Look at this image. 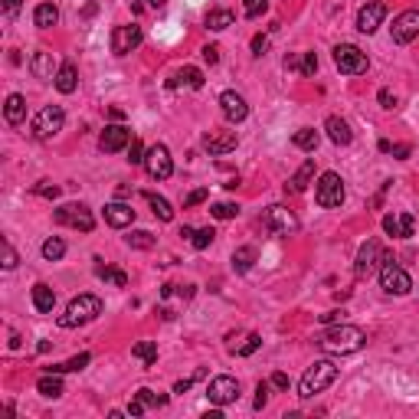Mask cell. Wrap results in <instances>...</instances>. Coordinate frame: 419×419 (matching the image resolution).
Instances as JSON below:
<instances>
[{
	"label": "cell",
	"mask_w": 419,
	"mask_h": 419,
	"mask_svg": "<svg viewBox=\"0 0 419 419\" xmlns=\"http://www.w3.org/2000/svg\"><path fill=\"white\" fill-rule=\"evenodd\" d=\"M318 344L324 351H331V354H357L367 344V334L357 324H334L318 337Z\"/></svg>",
	"instance_id": "cell-1"
},
{
	"label": "cell",
	"mask_w": 419,
	"mask_h": 419,
	"mask_svg": "<svg viewBox=\"0 0 419 419\" xmlns=\"http://www.w3.org/2000/svg\"><path fill=\"white\" fill-rule=\"evenodd\" d=\"M102 314V298L98 295H79L66 305V312L59 314V328H79V324L96 321Z\"/></svg>",
	"instance_id": "cell-2"
},
{
	"label": "cell",
	"mask_w": 419,
	"mask_h": 419,
	"mask_svg": "<svg viewBox=\"0 0 419 419\" xmlns=\"http://www.w3.org/2000/svg\"><path fill=\"white\" fill-rule=\"evenodd\" d=\"M337 380V367L331 364V360H314L308 370H305V376H301L298 383V397L301 399H312L314 393H321V390H328Z\"/></svg>",
	"instance_id": "cell-3"
},
{
	"label": "cell",
	"mask_w": 419,
	"mask_h": 419,
	"mask_svg": "<svg viewBox=\"0 0 419 419\" xmlns=\"http://www.w3.org/2000/svg\"><path fill=\"white\" fill-rule=\"evenodd\" d=\"M314 200H318V206H324V210H334V206L344 204V181H341V174L324 171L321 177H318V183H314Z\"/></svg>",
	"instance_id": "cell-4"
},
{
	"label": "cell",
	"mask_w": 419,
	"mask_h": 419,
	"mask_svg": "<svg viewBox=\"0 0 419 419\" xmlns=\"http://www.w3.org/2000/svg\"><path fill=\"white\" fill-rule=\"evenodd\" d=\"M53 220L59 226H73L79 233H92L96 229V216H92V210L86 204H63L53 213Z\"/></svg>",
	"instance_id": "cell-5"
},
{
	"label": "cell",
	"mask_w": 419,
	"mask_h": 419,
	"mask_svg": "<svg viewBox=\"0 0 419 419\" xmlns=\"http://www.w3.org/2000/svg\"><path fill=\"white\" fill-rule=\"evenodd\" d=\"M380 285H383L387 295H406L413 289V279L399 269L397 262H393V256H387V252H383V266H380Z\"/></svg>",
	"instance_id": "cell-6"
},
{
	"label": "cell",
	"mask_w": 419,
	"mask_h": 419,
	"mask_svg": "<svg viewBox=\"0 0 419 419\" xmlns=\"http://www.w3.org/2000/svg\"><path fill=\"white\" fill-rule=\"evenodd\" d=\"M334 66L344 75H360V73H367L370 59H367V53L357 49L354 43H341V46H334Z\"/></svg>",
	"instance_id": "cell-7"
},
{
	"label": "cell",
	"mask_w": 419,
	"mask_h": 419,
	"mask_svg": "<svg viewBox=\"0 0 419 419\" xmlns=\"http://www.w3.org/2000/svg\"><path fill=\"white\" fill-rule=\"evenodd\" d=\"M63 125H66V112L59 105H46L36 119H33V135L40 141H49V138H56L59 131H63Z\"/></svg>",
	"instance_id": "cell-8"
},
{
	"label": "cell",
	"mask_w": 419,
	"mask_h": 419,
	"mask_svg": "<svg viewBox=\"0 0 419 419\" xmlns=\"http://www.w3.org/2000/svg\"><path fill=\"white\" fill-rule=\"evenodd\" d=\"M206 399L213 403V406H229V403H236L239 399V380L236 376H213L210 383H206Z\"/></svg>",
	"instance_id": "cell-9"
},
{
	"label": "cell",
	"mask_w": 419,
	"mask_h": 419,
	"mask_svg": "<svg viewBox=\"0 0 419 419\" xmlns=\"http://www.w3.org/2000/svg\"><path fill=\"white\" fill-rule=\"evenodd\" d=\"M144 167H148V174L154 177V181H167V177L174 174L171 151L164 148V144H154V148H148V154H144Z\"/></svg>",
	"instance_id": "cell-10"
},
{
	"label": "cell",
	"mask_w": 419,
	"mask_h": 419,
	"mask_svg": "<svg viewBox=\"0 0 419 419\" xmlns=\"http://www.w3.org/2000/svg\"><path fill=\"white\" fill-rule=\"evenodd\" d=\"M390 36H393V43H399V46H406V43H413L419 36V10H403L393 20V26H390Z\"/></svg>",
	"instance_id": "cell-11"
},
{
	"label": "cell",
	"mask_w": 419,
	"mask_h": 419,
	"mask_svg": "<svg viewBox=\"0 0 419 419\" xmlns=\"http://www.w3.org/2000/svg\"><path fill=\"white\" fill-rule=\"evenodd\" d=\"M141 40H144V33H141V26H115L112 30V53L115 56H128L131 49H138Z\"/></svg>",
	"instance_id": "cell-12"
},
{
	"label": "cell",
	"mask_w": 419,
	"mask_h": 419,
	"mask_svg": "<svg viewBox=\"0 0 419 419\" xmlns=\"http://www.w3.org/2000/svg\"><path fill=\"white\" fill-rule=\"evenodd\" d=\"M262 223H266V229H272V233H291V229H298L295 213H291L289 206H282V204H272L269 210L262 213Z\"/></svg>",
	"instance_id": "cell-13"
},
{
	"label": "cell",
	"mask_w": 419,
	"mask_h": 419,
	"mask_svg": "<svg viewBox=\"0 0 419 419\" xmlns=\"http://www.w3.org/2000/svg\"><path fill=\"white\" fill-rule=\"evenodd\" d=\"M383 17H387V3L383 0H370V3H364L360 10H357V30L360 33H376V26L383 23Z\"/></svg>",
	"instance_id": "cell-14"
},
{
	"label": "cell",
	"mask_w": 419,
	"mask_h": 419,
	"mask_svg": "<svg viewBox=\"0 0 419 419\" xmlns=\"http://www.w3.org/2000/svg\"><path fill=\"white\" fill-rule=\"evenodd\" d=\"M380 259H383V249H380V243H376V239H367L364 246H360V252H357L354 272L360 275V279H367V275L376 269V262H380Z\"/></svg>",
	"instance_id": "cell-15"
},
{
	"label": "cell",
	"mask_w": 419,
	"mask_h": 419,
	"mask_svg": "<svg viewBox=\"0 0 419 419\" xmlns=\"http://www.w3.org/2000/svg\"><path fill=\"white\" fill-rule=\"evenodd\" d=\"M128 144H131V128H125V125H108L102 131V138H98V148L105 154H115V151L128 148Z\"/></svg>",
	"instance_id": "cell-16"
},
{
	"label": "cell",
	"mask_w": 419,
	"mask_h": 419,
	"mask_svg": "<svg viewBox=\"0 0 419 419\" xmlns=\"http://www.w3.org/2000/svg\"><path fill=\"white\" fill-rule=\"evenodd\" d=\"M383 233L397 239H409L416 233V220H413V213H387L383 216Z\"/></svg>",
	"instance_id": "cell-17"
},
{
	"label": "cell",
	"mask_w": 419,
	"mask_h": 419,
	"mask_svg": "<svg viewBox=\"0 0 419 419\" xmlns=\"http://www.w3.org/2000/svg\"><path fill=\"white\" fill-rule=\"evenodd\" d=\"M220 108H223V115H226V121H233V125H239V121H246V115H249V105H246V98L239 96V92H223L220 96Z\"/></svg>",
	"instance_id": "cell-18"
},
{
	"label": "cell",
	"mask_w": 419,
	"mask_h": 419,
	"mask_svg": "<svg viewBox=\"0 0 419 419\" xmlns=\"http://www.w3.org/2000/svg\"><path fill=\"white\" fill-rule=\"evenodd\" d=\"M236 131H206L204 135V151H210L213 158H220V154H226V151L236 148Z\"/></svg>",
	"instance_id": "cell-19"
},
{
	"label": "cell",
	"mask_w": 419,
	"mask_h": 419,
	"mask_svg": "<svg viewBox=\"0 0 419 419\" xmlns=\"http://www.w3.org/2000/svg\"><path fill=\"white\" fill-rule=\"evenodd\" d=\"M105 223L115 226V229H125V226L135 223V210H131V204H121V200H115V204L105 206Z\"/></svg>",
	"instance_id": "cell-20"
},
{
	"label": "cell",
	"mask_w": 419,
	"mask_h": 419,
	"mask_svg": "<svg viewBox=\"0 0 419 419\" xmlns=\"http://www.w3.org/2000/svg\"><path fill=\"white\" fill-rule=\"evenodd\" d=\"M324 131H328V138L334 141V144H351L354 141V131H351V125H347L344 119H337V115H331V119L324 121Z\"/></svg>",
	"instance_id": "cell-21"
},
{
	"label": "cell",
	"mask_w": 419,
	"mask_h": 419,
	"mask_svg": "<svg viewBox=\"0 0 419 419\" xmlns=\"http://www.w3.org/2000/svg\"><path fill=\"white\" fill-rule=\"evenodd\" d=\"M312 177H314V158H308V161L298 167V174L285 183V194H305V190H308V183H312Z\"/></svg>",
	"instance_id": "cell-22"
},
{
	"label": "cell",
	"mask_w": 419,
	"mask_h": 419,
	"mask_svg": "<svg viewBox=\"0 0 419 419\" xmlns=\"http://www.w3.org/2000/svg\"><path fill=\"white\" fill-rule=\"evenodd\" d=\"M33 308L40 314H49L56 308V291L46 285V282H36L33 285Z\"/></svg>",
	"instance_id": "cell-23"
},
{
	"label": "cell",
	"mask_w": 419,
	"mask_h": 419,
	"mask_svg": "<svg viewBox=\"0 0 419 419\" xmlns=\"http://www.w3.org/2000/svg\"><path fill=\"white\" fill-rule=\"evenodd\" d=\"M3 119H7V125H23V119H26V98H23L20 92L7 96V105H3Z\"/></svg>",
	"instance_id": "cell-24"
},
{
	"label": "cell",
	"mask_w": 419,
	"mask_h": 419,
	"mask_svg": "<svg viewBox=\"0 0 419 419\" xmlns=\"http://www.w3.org/2000/svg\"><path fill=\"white\" fill-rule=\"evenodd\" d=\"M30 73L36 75V79H56V73H59V69L53 66V53H43V49H40V53H33Z\"/></svg>",
	"instance_id": "cell-25"
},
{
	"label": "cell",
	"mask_w": 419,
	"mask_h": 419,
	"mask_svg": "<svg viewBox=\"0 0 419 419\" xmlns=\"http://www.w3.org/2000/svg\"><path fill=\"white\" fill-rule=\"evenodd\" d=\"M53 86L59 89L63 96H73L75 86H79V73H75V66H73V63H63V66H59V73H56Z\"/></svg>",
	"instance_id": "cell-26"
},
{
	"label": "cell",
	"mask_w": 419,
	"mask_h": 419,
	"mask_svg": "<svg viewBox=\"0 0 419 419\" xmlns=\"http://www.w3.org/2000/svg\"><path fill=\"white\" fill-rule=\"evenodd\" d=\"M171 89H181V86H187V89H204V73L197 69V66H183L181 73L174 75L171 82H167Z\"/></svg>",
	"instance_id": "cell-27"
},
{
	"label": "cell",
	"mask_w": 419,
	"mask_h": 419,
	"mask_svg": "<svg viewBox=\"0 0 419 419\" xmlns=\"http://www.w3.org/2000/svg\"><path fill=\"white\" fill-rule=\"evenodd\" d=\"M89 360H92V354H75V357H69V360H63V364H53V367H46V374H73V370H82V367H89Z\"/></svg>",
	"instance_id": "cell-28"
},
{
	"label": "cell",
	"mask_w": 419,
	"mask_h": 419,
	"mask_svg": "<svg viewBox=\"0 0 419 419\" xmlns=\"http://www.w3.org/2000/svg\"><path fill=\"white\" fill-rule=\"evenodd\" d=\"M36 390L49 399H59L63 397V380H59V374H43L40 380H36Z\"/></svg>",
	"instance_id": "cell-29"
},
{
	"label": "cell",
	"mask_w": 419,
	"mask_h": 419,
	"mask_svg": "<svg viewBox=\"0 0 419 419\" xmlns=\"http://www.w3.org/2000/svg\"><path fill=\"white\" fill-rule=\"evenodd\" d=\"M96 275L102 282H112V285H115V289H125V285H128V275H125V272L121 269H112V266H102V259H96Z\"/></svg>",
	"instance_id": "cell-30"
},
{
	"label": "cell",
	"mask_w": 419,
	"mask_h": 419,
	"mask_svg": "<svg viewBox=\"0 0 419 419\" xmlns=\"http://www.w3.org/2000/svg\"><path fill=\"white\" fill-rule=\"evenodd\" d=\"M33 23H36L40 30H49V26H56V23H59V10H56L53 3H40V7H36V13H33Z\"/></svg>",
	"instance_id": "cell-31"
},
{
	"label": "cell",
	"mask_w": 419,
	"mask_h": 419,
	"mask_svg": "<svg viewBox=\"0 0 419 419\" xmlns=\"http://www.w3.org/2000/svg\"><path fill=\"white\" fill-rule=\"evenodd\" d=\"M256 266V249L252 246H239L233 252V272H249Z\"/></svg>",
	"instance_id": "cell-32"
},
{
	"label": "cell",
	"mask_w": 419,
	"mask_h": 419,
	"mask_svg": "<svg viewBox=\"0 0 419 419\" xmlns=\"http://www.w3.org/2000/svg\"><path fill=\"white\" fill-rule=\"evenodd\" d=\"M144 200L151 204V210H154V216H158L161 223H171V220H174V210H171V204H167L164 197H158V194H144Z\"/></svg>",
	"instance_id": "cell-33"
},
{
	"label": "cell",
	"mask_w": 419,
	"mask_h": 419,
	"mask_svg": "<svg viewBox=\"0 0 419 419\" xmlns=\"http://www.w3.org/2000/svg\"><path fill=\"white\" fill-rule=\"evenodd\" d=\"M291 144L298 151H314L318 148V131L314 128H298L295 135H291Z\"/></svg>",
	"instance_id": "cell-34"
},
{
	"label": "cell",
	"mask_w": 419,
	"mask_h": 419,
	"mask_svg": "<svg viewBox=\"0 0 419 419\" xmlns=\"http://www.w3.org/2000/svg\"><path fill=\"white\" fill-rule=\"evenodd\" d=\"M233 20H236V17H233V10H210L206 13V30H226V26H233Z\"/></svg>",
	"instance_id": "cell-35"
},
{
	"label": "cell",
	"mask_w": 419,
	"mask_h": 419,
	"mask_svg": "<svg viewBox=\"0 0 419 419\" xmlns=\"http://www.w3.org/2000/svg\"><path fill=\"white\" fill-rule=\"evenodd\" d=\"M131 354L138 357L144 367H151L154 360H158V344H154V341H138V344L131 347Z\"/></svg>",
	"instance_id": "cell-36"
},
{
	"label": "cell",
	"mask_w": 419,
	"mask_h": 419,
	"mask_svg": "<svg viewBox=\"0 0 419 419\" xmlns=\"http://www.w3.org/2000/svg\"><path fill=\"white\" fill-rule=\"evenodd\" d=\"M66 256V243H63V239H46V243H43V259H46V262H59V259H63Z\"/></svg>",
	"instance_id": "cell-37"
},
{
	"label": "cell",
	"mask_w": 419,
	"mask_h": 419,
	"mask_svg": "<svg viewBox=\"0 0 419 419\" xmlns=\"http://www.w3.org/2000/svg\"><path fill=\"white\" fill-rule=\"evenodd\" d=\"M125 243H128L131 249H151V246H154V236H151L148 229H135V233L125 236Z\"/></svg>",
	"instance_id": "cell-38"
},
{
	"label": "cell",
	"mask_w": 419,
	"mask_h": 419,
	"mask_svg": "<svg viewBox=\"0 0 419 419\" xmlns=\"http://www.w3.org/2000/svg\"><path fill=\"white\" fill-rule=\"evenodd\" d=\"M216 239V233L210 229V226H204V229H194V236H190V246L194 249H206L210 243Z\"/></svg>",
	"instance_id": "cell-39"
},
{
	"label": "cell",
	"mask_w": 419,
	"mask_h": 419,
	"mask_svg": "<svg viewBox=\"0 0 419 419\" xmlns=\"http://www.w3.org/2000/svg\"><path fill=\"white\" fill-rule=\"evenodd\" d=\"M135 397H138L144 406H164V403H167V397H164V393H154V390H148V387H141Z\"/></svg>",
	"instance_id": "cell-40"
},
{
	"label": "cell",
	"mask_w": 419,
	"mask_h": 419,
	"mask_svg": "<svg viewBox=\"0 0 419 419\" xmlns=\"http://www.w3.org/2000/svg\"><path fill=\"white\" fill-rule=\"evenodd\" d=\"M33 194H36V197H46V200H56V197L63 194V190H59V183L40 181V183H36V187H33Z\"/></svg>",
	"instance_id": "cell-41"
},
{
	"label": "cell",
	"mask_w": 419,
	"mask_h": 419,
	"mask_svg": "<svg viewBox=\"0 0 419 419\" xmlns=\"http://www.w3.org/2000/svg\"><path fill=\"white\" fill-rule=\"evenodd\" d=\"M210 213H213L216 220H233V216L239 213V206L236 204H213L210 206Z\"/></svg>",
	"instance_id": "cell-42"
},
{
	"label": "cell",
	"mask_w": 419,
	"mask_h": 419,
	"mask_svg": "<svg viewBox=\"0 0 419 419\" xmlns=\"http://www.w3.org/2000/svg\"><path fill=\"white\" fill-rule=\"evenodd\" d=\"M298 73L301 75H314V73H318V56H314V53L301 56V59H298Z\"/></svg>",
	"instance_id": "cell-43"
},
{
	"label": "cell",
	"mask_w": 419,
	"mask_h": 419,
	"mask_svg": "<svg viewBox=\"0 0 419 419\" xmlns=\"http://www.w3.org/2000/svg\"><path fill=\"white\" fill-rule=\"evenodd\" d=\"M144 154H148V151H144V144H141L138 138H131V144H128V161H131V164H144Z\"/></svg>",
	"instance_id": "cell-44"
},
{
	"label": "cell",
	"mask_w": 419,
	"mask_h": 419,
	"mask_svg": "<svg viewBox=\"0 0 419 419\" xmlns=\"http://www.w3.org/2000/svg\"><path fill=\"white\" fill-rule=\"evenodd\" d=\"M131 10L144 13V10H164V0H131Z\"/></svg>",
	"instance_id": "cell-45"
},
{
	"label": "cell",
	"mask_w": 419,
	"mask_h": 419,
	"mask_svg": "<svg viewBox=\"0 0 419 419\" xmlns=\"http://www.w3.org/2000/svg\"><path fill=\"white\" fill-rule=\"evenodd\" d=\"M259 344H262V337H259V334H249V337H246V344L239 347L236 354H239V357H249V354H256V351H259Z\"/></svg>",
	"instance_id": "cell-46"
},
{
	"label": "cell",
	"mask_w": 419,
	"mask_h": 419,
	"mask_svg": "<svg viewBox=\"0 0 419 419\" xmlns=\"http://www.w3.org/2000/svg\"><path fill=\"white\" fill-rule=\"evenodd\" d=\"M269 390H272V383H266V380H262V383L256 387V403H252V406H256V409L266 406V403H269Z\"/></svg>",
	"instance_id": "cell-47"
},
{
	"label": "cell",
	"mask_w": 419,
	"mask_h": 419,
	"mask_svg": "<svg viewBox=\"0 0 419 419\" xmlns=\"http://www.w3.org/2000/svg\"><path fill=\"white\" fill-rule=\"evenodd\" d=\"M269 7V0H246V17H259V13H266Z\"/></svg>",
	"instance_id": "cell-48"
},
{
	"label": "cell",
	"mask_w": 419,
	"mask_h": 419,
	"mask_svg": "<svg viewBox=\"0 0 419 419\" xmlns=\"http://www.w3.org/2000/svg\"><path fill=\"white\" fill-rule=\"evenodd\" d=\"M206 197H210V194H206L204 187H200V190H194V194H190L187 200H183V210H190V206H200V204L206 200Z\"/></svg>",
	"instance_id": "cell-49"
},
{
	"label": "cell",
	"mask_w": 419,
	"mask_h": 419,
	"mask_svg": "<svg viewBox=\"0 0 419 419\" xmlns=\"http://www.w3.org/2000/svg\"><path fill=\"white\" fill-rule=\"evenodd\" d=\"M3 269H17V252L7 239H3Z\"/></svg>",
	"instance_id": "cell-50"
},
{
	"label": "cell",
	"mask_w": 419,
	"mask_h": 419,
	"mask_svg": "<svg viewBox=\"0 0 419 419\" xmlns=\"http://www.w3.org/2000/svg\"><path fill=\"white\" fill-rule=\"evenodd\" d=\"M380 105L383 108H397V96L390 89H380Z\"/></svg>",
	"instance_id": "cell-51"
},
{
	"label": "cell",
	"mask_w": 419,
	"mask_h": 419,
	"mask_svg": "<svg viewBox=\"0 0 419 419\" xmlns=\"http://www.w3.org/2000/svg\"><path fill=\"white\" fill-rule=\"evenodd\" d=\"M204 59H206L210 66L220 63V46H204Z\"/></svg>",
	"instance_id": "cell-52"
},
{
	"label": "cell",
	"mask_w": 419,
	"mask_h": 419,
	"mask_svg": "<svg viewBox=\"0 0 419 419\" xmlns=\"http://www.w3.org/2000/svg\"><path fill=\"white\" fill-rule=\"evenodd\" d=\"M266 46H269V36H256V40H252V56H262Z\"/></svg>",
	"instance_id": "cell-53"
},
{
	"label": "cell",
	"mask_w": 419,
	"mask_h": 419,
	"mask_svg": "<svg viewBox=\"0 0 419 419\" xmlns=\"http://www.w3.org/2000/svg\"><path fill=\"white\" fill-rule=\"evenodd\" d=\"M390 154L399 158V161H406V158H409V144H390Z\"/></svg>",
	"instance_id": "cell-54"
},
{
	"label": "cell",
	"mask_w": 419,
	"mask_h": 419,
	"mask_svg": "<svg viewBox=\"0 0 419 419\" xmlns=\"http://www.w3.org/2000/svg\"><path fill=\"white\" fill-rule=\"evenodd\" d=\"M269 383H272V387H275V390H289V376H285V374H282V370H279V374H272V380H269Z\"/></svg>",
	"instance_id": "cell-55"
},
{
	"label": "cell",
	"mask_w": 419,
	"mask_h": 419,
	"mask_svg": "<svg viewBox=\"0 0 419 419\" xmlns=\"http://www.w3.org/2000/svg\"><path fill=\"white\" fill-rule=\"evenodd\" d=\"M190 387H194V376H187V380H177V383H174V393H187Z\"/></svg>",
	"instance_id": "cell-56"
},
{
	"label": "cell",
	"mask_w": 419,
	"mask_h": 419,
	"mask_svg": "<svg viewBox=\"0 0 419 419\" xmlns=\"http://www.w3.org/2000/svg\"><path fill=\"white\" fill-rule=\"evenodd\" d=\"M141 413H144V403H141V399L135 397V399L128 403V416H141Z\"/></svg>",
	"instance_id": "cell-57"
},
{
	"label": "cell",
	"mask_w": 419,
	"mask_h": 419,
	"mask_svg": "<svg viewBox=\"0 0 419 419\" xmlns=\"http://www.w3.org/2000/svg\"><path fill=\"white\" fill-rule=\"evenodd\" d=\"M344 318V312H328V314H321V324H337Z\"/></svg>",
	"instance_id": "cell-58"
},
{
	"label": "cell",
	"mask_w": 419,
	"mask_h": 419,
	"mask_svg": "<svg viewBox=\"0 0 419 419\" xmlns=\"http://www.w3.org/2000/svg\"><path fill=\"white\" fill-rule=\"evenodd\" d=\"M20 3H23V0H3V7H7V13H10V17H17Z\"/></svg>",
	"instance_id": "cell-59"
}]
</instances>
